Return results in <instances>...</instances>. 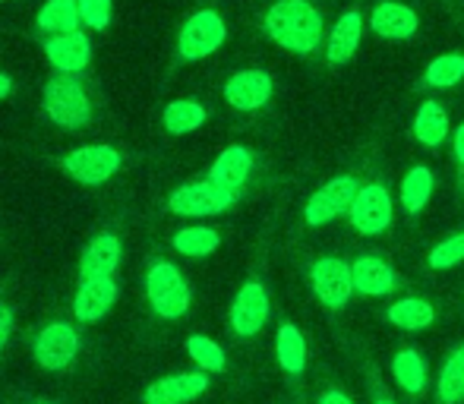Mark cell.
<instances>
[{"label":"cell","mask_w":464,"mask_h":404,"mask_svg":"<svg viewBox=\"0 0 464 404\" xmlns=\"http://www.w3.org/2000/svg\"><path fill=\"white\" fill-rule=\"evenodd\" d=\"M354 272V288L367 297H382L389 291H395V269L379 256H361L357 263H351Z\"/></svg>","instance_id":"21"},{"label":"cell","mask_w":464,"mask_h":404,"mask_svg":"<svg viewBox=\"0 0 464 404\" xmlns=\"http://www.w3.org/2000/svg\"><path fill=\"white\" fill-rule=\"evenodd\" d=\"M63 168L80 184L98 187L121 171V152L114 146H82L63 159Z\"/></svg>","instance_id":"11"},{"label":"cell","mask_w":464,"mask_h":404,"mask_svg":"<svg viewBox=\"0 0 464 404\" xmlns=\"http://www.w3.org/2000/svg\"><path fill=\"white\" fill-rule=\"evenodd\" d=\"M464 80V51H449L427 63L420 76L423 89H452Z\"/></svg>","instance_id":"23"},{"label":"cell","mask_w":464,"mask_h":404,"mask_svg":"<svg viewBox=\"0 0 464 404\" xmlns=\"http://www.w3.org/2000/svg\"><path fill=\"white\" fill-rule=\"evenodd\" d=\"M146 294L155 313L165 319H178L189 310V288L178 265L171 263H155L146 275Z\"/></svg>","instance_id":"6"},{"label":"cell","mask_w":464,"mask_h":404,"mask_svg":"<svg viewBox=\"0 0 464 404\" xmlns=\"http://www.w3.org/2000/svg\"><path fill=\"white\" fill-rule=\"evenodd\" d=\"M263 32L287 54L316 57L325 51L329 16L319 0H272L263 13Z\"/></svg>","instance_id":"1"},{"label":"cell","mask_w":464,"mask_h":404,"mask_svg":"<svg viewBox=\"0 0 464 404\" xmlns=\"http://www.w3.org/2000/svg\"><path fill=\"white\" fill-rule=\"evenodd\" d=\"M379 404H392V401H379Z\"/></svg>","instance_id":"39"},{"label":"cell","mask_w":464,"mask_h":404,"mask_svg":"<svg viewBox=\"0 0 464 404\" xmlns=\"http://www.w3.org/2000/svg\"><path fill=\"white\" fill-rule=\"evenodd\" d=\"M10 92H13V80L6 73H0V99H6Z\"/></svg>","instance_id":"38"},{"label":"cell","mask_w":464,"mask_h":404,"mask_svg":"<svg viewBox=\"0 0 464 404\" xmlns=\"http://www.w3.org/2000/svg\"><path fill=\"white\" fill-rule=\"evenodd\" d=\"M269 319V294H266L263 284L250 282L237 291L234 297V306H231V325L237 335L250 338V335H259Z\"/></svg>","instance_id":"14"},{"label":"cell","mask_w":464,"mask_h":404,"mask_svg":"<svg viewBox=\"0 0 464 404\" xmlns=\"http://www.w3.org/2000/svg\"><path fill=\"white\" fill-rule=\"evenodd\" d=\"M436 389H440L442 404H459L464 399V344L461 348H455L452 357L446 361Z\"/></svg>","instance_id":"30"},{"label":"cell","mask_w":464,"mask_h":404,"mask_svg":"<svg viewBox=\"0 0 464 404\" xmlns=\"http://www.w3.org/2000/svg\"><path fill=\"white\" fill-rule=\"evenodd\" d=\"M10 329H13V313L0 303V348H4L6 338H10Z\"/></svg>","instance_id":"35"},{"label":"cell","mask_w":464,"mask_h":404,"mask_svg":"<svg viewBox=\"0 0 464 404\" xmlns=\"http://www.w3.org/2000/svg\"><path fill=\"white\" fill-rule=\"evenodd\" d=\"M114 301H117L114 278H89V282H82L80 291H76L73 313L82 322H95V319H102L104 313L114 306Z\"/></svg>","instance_id":"18"},{"label":"cell","mask_w":464,"mask_h":404,"mask_svg":"<svg viewBox=\"0 0 464 404\" xmlns=\"http://www.w3.org/2000/svg\"><path fill=\"white\" fill-rule=\"evenodd\" d=\"M446 10L461 23V19H464V0H446Z\"/></svg>","instance_id":"37"},{"label":"cell","mask_w":464,"mask_h":404,"mask_svg":"<svg viewBox=\"0 0 464 404\" xmlns=\"http://www.w3.org/2000/svg\"><path fill=\"white\" fill-rule=\"evenodd\" d=\"M80 19V0H48L38 10V29L48 35H63V32H73Z\"/></svg>","instance_id":"24"},{"label":"cell","mask_w":464,"mask_h":404,"mask_svg":"<svg viewBox=\"0 0 464 404\" xmlns=\"http://www.w3.org/2000/svg\"><path fill=\"white\" fill-rule=\"evenodd\" d=\"M218 244H221V237H218L215 227L196 225V227H184V231L174 234V250L184 253V256H193V259L215 253L218 250Z\"/></svg>","instance_id":"29"},{"label":"cell","mask_w":464,"mask_h":404,"mask_svg":"<svg viewBox=\"0 0 464 404\" xmlns=\"http://www.w3.org/2000/svg\"><path fill=\"white\" fill-rule=\"evenodd\" d=\"M436 319L433 306L420 297H404L398 301L395 306H389V322L398 325V329H408V332H420V329H430Z\"/></svg>","instance_id":"27"},{"label":"cell","mask_w":464,"mask_h":404,"mask_svg":"<svg viewBox=\"0 0 464 404\" xmlns=\"http://www.w3.org/2000/svg\"><path fill=\"white\" fill-rule=\"evenodd\" d=\"M310 282H313V291H316L319 301H323L325 306H332V310L344 306L351 301V294L357 291L354 288V272H351V265L338 256L316 259L313 269H310Z\"/></svg>","instance_id":"10"},{"label":"cell","mask_w":464,"mask_h":404,"mask_svg":"<svg viewBox=\"0 0 464 404\" xmlns=\"http://www.w3.org/2000/svg\"><path fill=\"white\" fill-rule=\"evenodd\" d=\"M121 265V240L114 234H98L92 244L86 246L80 263V275L82 282L89 278H111Z\"/></svg>","instance_id":"20"},{"label":"cell","mask_w":464,"mask_h":404,"mask_svg":"<svg viewBox=\"0 0 464 404\" xmlns=\"http://www.w3.org/2000/svg\"><path fill=\"white\" fill-rule=\"evenodd\" d=\"M80 16L89 29L102 32L111 23V0H80Z\"/></svg>","instance_id":"33"},{"label":"cell","mask_w":464,"mask_h":404,"mask_svg":"<svg viewBox=\"0 0 464 404\" xmlns=\"http://www.w3.org/2000/svg\"><path fill=\"white\" fill-rule=\"evenodd\" d=\"M319 404H354V401H351L344 392H338V389H332V392H325L323 399H319Z\"/></svg>","instance_id":"36"},{"label":"cell","mask_w":464,"mask_h":404,"mask_svg":"<svg viewBox=\"0 0 464 404\" xmlns=\"http://www.w3.org/2000/svg\"><path fill=\"white\" fill-rule=\"evenodd\" d=\"M461 259H464V231L446 237L442 244L433 246V253H430V265H433V269H452V265H459Z\"/></svg>","instance_id":"32"},{"label":"cell","mask_w":464,"mask_h":404,"mask_svg":"<svg viewBox=\"0 0 464 404\" xmlns=\"http://www.w3.org/2000/svg\"><path fill=\"white\" fill-rule=\"evenodd\" d=\"M357 190H361V180H357L354 174H338V178L325 180V184L306 199V206H304L306 225L319 227V225H329V221L342 218V215H348L351 206H354Z\"/></svg>","instance_id":"5"},{"label":"cell","mask_w":464,"mask_h":404,"mask_svg":"<svg viewBox=\"0 0 464 404\" xmlns=\"http://www.w3.org/2000/svg\"><path fill=\"white\" fill-rule=\"evenodd\" d=\"M76 351H80V335L63 322L44 325L35 338V357L44 370L70 367V361L76 357Z\"/></svg>","instance_id":"13"},{"label":"cell","mask_w":464,"mask_h":404,"mask_svg":"<svg viewBox=\"0 0 464 404\" xmlns=\"http://www.w3.org/2000/svg\"><path fill=\"white\" fill-rule=\"evenodd\" d=\"M187 351H189V357H193V361L199 363L202 370H208V373H221V370H225V351H221L218 344L212 341V338L193 335L187 341Z\"/></svg>","instance_id":"31"},{"label":"cell","mask_w":464,"mask_h":404,"mask_svg":"<svg viewBox=\"0 0 464 404\" xmlns=\"http://www.w3.org/2000/svg\"><path fill=\"white\" fill-rule=\"evenodd\" d=\"M363 32H367V6L361 0H354L351 6H344L335 16V23L329 25V35H325V67L338 70L348 67L357 57L363 44Z\"/></svg>","instance_id":"2"},{"label":"cell","mask_w":464,"mask_h":404,"mask_svg":"<svg viewBox=\"0 0 464 404\" xmlns=\"http://www.w3.org/2000/svg\"><path fill=\"white\" fill-rule=\"evenodd\" d=\"M452 155H455V161L464 168V120L452 130Z\"/></svg>","instance_id":"34"},{"label":"cell","mask_w":464,"mask_h":404,"mask_svg":"<svg viewBox=\"0 0 464 404\" xmlns=\"http://www.w3.org/2000/svg\"><path fill=\"white\" fill-rule=\"evenodd\" d=\"M392 373H395V382L404 392L420 395L427 389V363H423V357L417 351H398V357L392 361Z\"/></svg>","instance_id":"25"},{"label":"cell","mask_w":464,"mask_h":404,"mask_svg":"<svg viewBox=\"0 0 464 404\" xmlns=\"http://www.w3.org/2000/svg\"><path fill=\"white\" fill-rule=\"evenodd\" d=\"M44 54L54 63L61 73H80V70L89 67V57H92V44L82 32H63V35L48 38L44 44Z\"/></svg>","instance_id":"15"},{"label":"cell","mask_w":464,"mask_h":404,"mask_svg":"<svg viewBox=\"0 0 464 404\" xmlns=\"http://www.w3.org/2000/svg\"><path fill=\"white\" fill-rule=\"evenodd\" d=\"M411 127H414V139L427 149H440L449 139V133H452V120H449L446 104L436 99H427L414 111V123Z\"/></svg>","instance_id":"17"},{"label":"cell","mask_w":464,"mask_h":404,"mask_svg":"<svg viewBox=\"0 0 464 404\" xmlns=\"http://www.w3.org/2000/svg\"><path fill=\"white\" fill-rule=\"evenodd\" d=\"M225 42H227V23L221 19L218 10L206 6V10H196L193 16L180 25L178 51L184 61H206V57H212Z\"/></svg>","instance_id":"3"},{"label":"cell","mask_w":464,"mask_h":404,"mask_svg":"<svg viewBox=\"0 0 464 404\" xmlns=\"http://www.w3.org/2000/svg\"><path fill=\"white\" fill-rule=\"evenodd\" d=\"M276 354H278V363L285 367V373H304L306 367V341L300 335L297 325L285 322L278 329V341H276Z\"/></svg>","instance_id":"26"},{"label":"cell","mask_w":464,"mask_h":404,"mask_svg":"<svg viewBox=\"0 0 464 404\" xmlns=\"http://www.w3.org/2000/svg\"><path fill=\"white\" fill-rule=\"evenodd\" d=\"M237 202V193L225 190L215 180H199V184H187L171 193L168 208L174 215H189V218H202V215H221Z\"/></svg>","instance_id":"9"},{"label":"cell","mask_w":464,"mask_h":404,"mask_svg":"<svg viewBox=\"0 0 464 404\" xmlns=\"http://www.w3.org/2000/svg\"><path fill=\"white\" fill-rule=\"evenodd\" d=\"M44 111L57 127H86L89 117H92V104H89L86 89L76 80H70V73L54 76V80L44 86Z\"/></svg>","instance_id":"4"},{"label":"cell","mask_w":464,"mask_h":404,"mask_svg":"<svg viewBox=\"0 0 464 404\" xmlns=\"http://www.w3.org/2000/svg\"><path fill=\"white\" fill-rule=\"evenodd\" d=\"M253 171V152L246 146H227L225 152L215 159L212 171H208V180H215L218 187H225V190L237 193L240 187L246 184V178H250Z\"/></svg>","instance_id":"19"},{"label":"cell","mask_w":464,"mask_h":404,"mask_svg":"<svg viewBox=\"0 0 464 404\" xmlns=\"http://www.w3.org/2000/svg\"><path fill=\"white\" fill-rule=\"evenodd\" d=\"M367 29L385 42H411L420 32V13L404 0H372L367 6Z\"/></svg>","instance_id":"7"},{"label":"cell","mask_w":464,"mask_h":404,"mask_svg":"<svg viewBox=\"0 0 464 404\" xmlns=\"http://www.w3.org/2000/svg\"><path fill=\"white\" fill-rule=\"evenodd\" d=\"M206 123V108L193 99H180V101H171L165 108V130L174 136H187L193 130H199Z\"/></svg>","instance_id":"28"},{"label":"cell","mask_w":464,"mask_h":404,"mask_svg":"<svg viewBox=\"0 0 464 404\" xmlns=\"http://www.w3.org/2000/svg\"><path fill=\"white\" fill-rule=\"evenodd\" d=\"M351 227L363 237H376L395 218V202H392V193L385 184H363L354 197V206L348 212Z\"/></svg>","instance_id":"8"},{"label":"cell","mask_w":464,"mask_h":404,"mask_svg":"<svg viewBox=\"0 0 464 404\" xmlns=\"http://www.w3.org/2000/svg\"><path fill=\"white\" fill-rule=\"evenodd\" d=\"M272 92H276V82L266 70H237L231 80L225 82V101L231 104L234 111H259L272 101Z\"/></svg>","instance_id":"12"},{"label":"cell","mask_w":464,"mask_h":404,"mask_svg":"<svg viewBox=\"0 0 464 404\" xmlns=\"http://www.w3.org/2000/svg\"><path fill=\"white\" fill-rule=\"evenodd\" d=\"M208 389V380L202 373H178V376H165V380L152 382L142 395L146 404H187L193 399H199Z\"/></svg>","instance_id":"16"},{"label":"cell","mask_w":464,"mask_h":404,"mask_svg":"<svg viewBox=\"0 0 464 404\" xmlns=\"http://www.w3.org/2000/svg\"><path fill=\"white\" fill-rule=\"evenodd\" d=\"M433 171L427 165H414L401 180V206L408 215H420L427 208L430 197H433Z\"/></svg>","instance_id":"22"}]
</instances>
